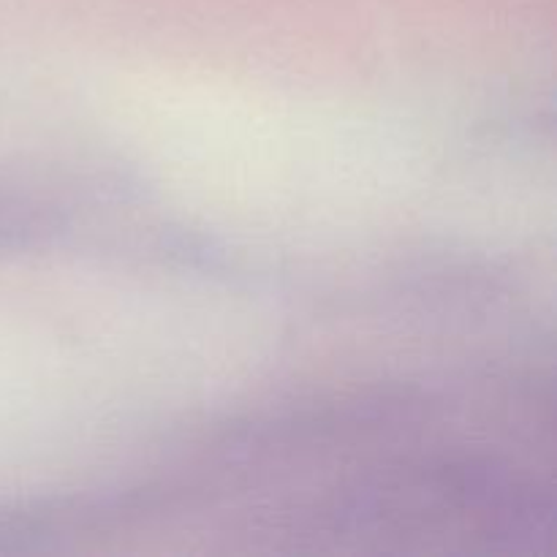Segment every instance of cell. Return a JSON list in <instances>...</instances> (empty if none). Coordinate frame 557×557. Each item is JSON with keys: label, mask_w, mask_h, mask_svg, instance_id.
Instances as JSON below:
<instances>
[{"label": "cell", "mask_w": 557, "mask_h": 557, "mask_svg": "<svg viewBox=\"0 0 557 557\" xmlns=\"http://www.w3.org/2000/svg\"><path fill=\"white\" fill-rule=\"evenodd\" d=\"M310 536L354 542H466L539 549L553 533V498L498 460H428L381 471L332 495L308 522Z\"/></svg>", "instance_id": "6da1fadb"}, {"label": "cell", "mask_w": 557, "mask_h": 557, "mask_svg": "<svg viewBox=\"0 0 557 557\" xmlns=\"http://www.w3.org/2000/svg\"><path fill=\"white\" fill-rule=\"evenodd\" d=\"M54 228L58 221L47 207L0 185V256L38 248L52 237Z\"/></svg>", "instance_id": "7a4b0ae2"}]
</instances>
